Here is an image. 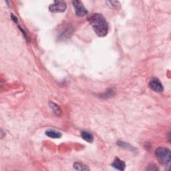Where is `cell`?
<instances>
[{"label":"cell","instance_id":"cell-1","mask_svg":"<svg viewBox=\"0 0 171 171\" xmlns=\"http://www.w3.org/2000/svg\"><path fill=\"white\" fill-rule=\"evenodd\" d=\"M88 21L98 36H106L108 31V24L102 14H94L88 18Z\"/></svg>","mask_w":171,"mask_h":171},{"label":"cell","instance_id":"cell-2","mask_svg":"<svg viewBox=\"0 0 171 171\" xmlns=\"http://www.w3.org/2000/svg\"><path fill=\"white\" fill-rule=\"evenodd\" d=\"M156 156L158 162L163 164H167L170 163L171 158V153L169 148L165 147H160L156 149L155 152Z\"/></svg>","mask_w":171,"mask_h":171},{"label":"cell","instance_id":"cell-3","mask_svg":"<svg viewBox=\"0 0 171 171\" xmlns=\"http://www.w3.org/2000/svg\"><path fill=\"white\" fill-rule=\"evenodd\" d=\"M66 9V4L63 1H56L49 6V9L53 13H61Z\"/></svg>","mask_w":171,"mask_h":171},{"label":"cell","instance_id":"cell-4","mask_svg":"<svg viewBox=\"0 0 171 171\" xmlns=\"http://www.w3.org/2000/svg\"><path fill=\"white\" fill-rule=\"evenodd\" d=\"M72 4L74 5L75 9L76 14L79 17H83L84 15L88 14L87 9L84 8V6L82 4V3L80 1H76L72 2Z\"/></svg>","mask_w":171,"mask_h":171},{"label":"cell","instance_id":"cell-5","mask_svg":"<svg viewBox=\"0 0 171 171\" xmlns=\"http://www.w3.org/2000/svg\"><path fill=\"white\" fill-rule=\"evenodd\" d=\"M149 86L153 91L156 92H162L164 88L163 84L158 78H153L149 81Z\"/></svg>","mask_w":171,"mask_h":171},{"label":"cell","instance_id":"cell-6","mask_svg":"<svg viewBox=\"0 0 171 171\" xmlns=\"http://www.w3.org/2000/svg\"><path fill=\"white\" fill-rule=\"evenodd\" d=\"M112 166L114 168H115L116 169H118L119 170H124L126 167V164L122 160H120L119 158H116L115 160H114L113 163L112 164Z\"/></svg>","mask_w":171,"mask_h":171},{"label":"cell","instance_id":"cell-7","mask_svg":"<svg viewBox=\"0 0 171 171\" xmlns=\"http://www.w3.org/2000/svg\"><path fill=\"white\" fill-rule=\"evenodd\" d=\"M81 137L84 140L88 142H92L94 140L93 135L87 131H82L81 133Z\"/></svg>","mask_w":171,"mask_h":171},{"label":"cell","instance_id":"cell-8","mask_svg":"<svg viewBox=\"0 0 171 171\" xmlns=\"http://www.w3.org/2000/svg\"><path fill=\"white\" fill-rule=\"evenodd\" d=\"M46 134L50 138H59L62 137L61 133H60L55 131H52V130H49L46 132Z\"/></svg>","mask_w":171,"mask_h":171},{"label":"cell","instance_id":"cell-9","mask_svg":"<svg viewBox=\"0 0 171 171\" xmlns=\"http://www.w3.org/2000/svg\"><path fill=\"white\" fill-rule=\"evenodd\" d=\"M50 106L52 109L53 112H54L57 116H61L62 110H61V109H60V108L58 105H57L56 104L53 103L52 102H50Z\"/></svg>","mask_w":171,"mask_h":171},{"label":"cell","instance_id":"cell-10","mask_svg":"<svg viewBox=\"0 0 171 171\" xmlns=\"http://www.w3.org/2000/svg\"><path fill=\"white\" fill-rule=\"evenodd\" d=\"M74 168L77 170H88L89 168L87 166L84 165V164L80 163H76L74 164Z\"/></svg>","mask_w":171,"mask_h":171},{"label":"cell","instance_id":"cell-11","mask_svg":"<svg viewBox=\"0 0 171 171\" xmlns=\"http://www.w3.org/2000/svg\"><path fill=\"white\" fill-rule=\"evenodd\" d=\"M106 4L108 5L109 7L114 9H118L120 7V2L118 1H110L106 2Z\"/></svg>","mask_w":171,"mask_h":171},{"label":"cell","instance_id":"cell-12","mask_svg":"<svg viewBox=\"0 0 171 171\" xmlns=\"http://www.w3.org/2000/svg\"><path fill=\"white\" fill-rule=\"evenodd\" d=\"M153 167H152V166H148V168L147 169V170H158V169H157V168L156 167V165H153Z\"/></svg>","mask_w":171,"mask_h":171}]
</instances>
